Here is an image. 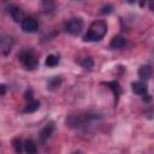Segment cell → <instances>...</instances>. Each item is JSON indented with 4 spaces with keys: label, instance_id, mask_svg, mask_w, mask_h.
<instances>
[{
    "label": "cell",
    "instance_id": "cell-14",
    "mask_svg": "<svg viewBox=\"0 0 154 154\" xmlns=\"http://www.w3.org/2000/svg\"><path fill=\"white\" fill-rule=\"evenodd\" d=\"M59 64V58L57 55H53V54H49L47 58H46V65L48 67H54Z\"/></svg>",
    "mask_w": 154,
    "mask_h": 154
},
{
    "label": "cell",
    "instance_id": "cell-9",
    "mask_svg": "<svg viewBox=\"0 0 154 154\" xmlns=\"http://www.w3.org/2000/svg\"><path fill=\"white\" fill-rule=\"evenodd\" d=\"M150 76H152V69H150V66L144 65V66H141L138 69V77L141 79H148Z\"/></svg>",
    "mask_w": 154,
    "mask_h": 154
},
{
    "label": "cell",
    "instance_id": "cell-20",
    "mask_svg": "<svg viewBox=\"0 0 154 154\" xmlns=\"http://www.w3.org/2000/svg\"><path fill=\"white\" fill-rule=\"evenodd\" d=\"M5 93H6V85L0 84V95H5Z\"/></svg>",
    "mask_w": 154,
    "mask_h": 154
},
{
    "label": "cell",
    "instance_id": "cell-7",
    "mask_svg": "<svg viewBox=\"0 0 154 154\" xmlns=\"http://www.w3.org/2000/svg\"><path fill=\"white\" fill-rule=\"evenodd\" d=\"M10 13H11V17H12V19L14 20V22H17V23H19V22H22L23 19H24V12L19 8V7H12L11 8V11H10Z\"/></svg>",
    "mask_w": 154,
    "mask_h": 154
},
{
    "label": "cell",
    "instance_id": "cell-11",
    "mask_svg": "<svg viewBox=\"0 0 154 154\" xmlns=\"http://www.w3.org/2000/svg\"><path fill=\"white\" fill-rule=\"evenodd\" d=\"M105 84H106L109 89L113 90L114 97H116V100H118V97H119V95H120V93H122V89H120V87H119V83L116 82V81H113V82H108V83H105Z\"/></svg>",
    "mask_w": 154,
    "mask_h": 154
},
{
    "label": "cell",
    "instance_id": "cell-3",
    "mask_svg": "<svg viewBox=\"0 0 154 154\" xmlns=\"http://www.w3.org/2000/svg\"><path fill=\"white\" fill-rule=\"evenodd\" d=\"M82 28H83V22L79 18H72L65 23V30L71 35L79 34L82 31Z\"/></svg>",
    "mask_w": 154,
    "mask_h": 154
},
{
    "label": "cell",
    "instance_id": "cell-19",
    "mask_svg": "<svg viewBox=\"0 0 154 154\" xmlns=\"http://www.w3.org/2000/svg\"><path fill=\"white\" fill-rule=\"evenodd\" d=\"M111 11H112V6H106V7H103V8H102V11H101V12L105 14V13H109Z\"/></svg>",
    "mask_w": 154,
    "mask_h": 154
},
{
    "label": "cell",
    "instance_id": "cell-16",
    "mask_svg": "<svg viewBox=\"0 0 154 154\" xmlns=\"http://www.w3.org/2000/svg\"><path fill=\"white\" fill-rule=\"evenodd\" d=\"M81 65H82L83 67H85V69H90V67H93L94 61H93L91 58H84V59L81 61Z\"/></svg>",
    "mask_w": 154,
    "mask_h": 154
},
{
    "label": "cell",
    "instance_id": "cell-21",
    "mask_svg": "<svg viewBox=\"0 0 154 154\" xmlns=\"http://www.w3.org/2000/svg\"><path fill=\"white\" fill-rule=\"evenodd\" d=\"M144 2H146V0H140V5H141V6H143Z\"/></svg>",
    "mask_w": 154,
    "mask_h": 154
},
{
    "label": "cell",
    "instance_id": "cell-22",
    "mask_svg": "<svg viewBox=\"0 0 154 154\" xmlns=\"http://www.w3.org/2000/svg\"><path fill=\"white\" fill-rule=\"evenodd\" d=\"M4 1H6V0H4Z\"/></svg>",
    "mask_w": 154,
    "mask_h": 154
},
{
    "label": "cell",
    "instance_id": "cell-18",
    "mask_svg": "<svg viewBox=\"0 0 154 154\" xmlns=\"http://www.w3.org/2000/svg\"><path fill=\"white\" fill-rule=\"evenodd\" d=\"M24 97H25V100H28V101L32 100V90H31V89H28L26 93H25V95H24Z\"/></svg>",
    "mask_w": 154,
    "mask_h": 154
},
{
    "label": "cell",
    "instance_id": "cell-1",
    "mask_svg": "<svg viewBox=\"0 0 154 154\" xmlns=\"http://www.w3.org/2000/svg\"><path fill=\"white\" fill-rule=\"evenodd\" d=\"M107 32V25L102 20H95L90 24L87 34L83 36L84 41H99Z\"/></svg>",
    "mask_w": 154,
    "mask_h": 154
},
{
    "label": "cell",
    "instance_id": "cell-2",
    "mask_svg": "<svg viewBox=\"0 0 154 154\" xmlns=\"http://www.w3.org/2000/svg\"><path fill=\"white\" fill-rule=\"evenodd\" d=\"M19 60L29 70H34L38 64V59L32 51H23L19 54Z\"/></svg>",
    "mask_w": 154,
    "mask_h": 154
},
{
    "label": "cell",
    "instance_id": "cell-6",
    "mask_svg": "<svg viewBox=\"0 0 154 154\" xmlns=\"http://www.w3.org/2000/svg\"><path fill=\"white\" fill-rule=\"evenodd\" d=\"M125 45H126V41H125V38H124L123 36H120V35L114 36V37L111 40V42H109V47L113 48V49H120V48H123Z\"/></svg>",
    "mask_w": 154,
    "mask_h": 154
},
{
    "label": "cell",
    "instance_id": "cell-13",
    "mask_svg": "<svg viewBox=\"0 0 154 154\" xmlns=\"http://www.w3.org/2000/svg\"><path fill=\"white\" fill-rule=\"evenodd\" d=\"M24 149H25V152L29 153V154H35V153L37 152V147H36V144H35V142H34L32 140L25 141V143H24Z\"/></svg>",
    "mask_w": 154,
    "mask_h": 154
},
{
    "label": "cell",
    "instance_id": "cell-17",
    "mask_svg": "<svg viewBox=\"0 0 154 154\" xmlns=\"http://www.w3.org/2000/svg\"><path fill=\"white\" fill-rule=\"evenodd\" d=\"M13 147H14V149H16L17 153H20L22 152V142H20L19 138H16L13 141Z\"/></svg>",
    "mask_w": 154,
    "mask_h": 154
},
{
    "label": "cell",
    "instance_id": "cell-10",
    "mask_svg": "<svg viewBox=\"0 0 154 154\" xmlns=\"http://www.w3.org/2000/svg\"><path fill=\"white\" fill-rule=\"evenodd\" d=\"M40 108V101L37 100H30L28 102V105L25 106V108L23 109L24 113H31V112H35Z\"/></svg>",
    "mask_w": 154,
    "mask_h": 154
},
{
    "label": "cell",
    "instance_id": "cell-15",
    "mask_svg": "<svg viewBox=\"0 0 154 154\" xmlns=\"http://www.w3.org/2000/svg\"><path fill=\"white\" fill-rule=\"evenodd\" d=\"M55 6V0H42V7L45 11L49 12L54 8Z\"/></svg>",
    "mask_w": 154,
    "mask_h": 154
},
{
    "label": "cell",
    "instance_id": "cell-8",
    "mask_svg": "<svg viewBox=\"0 0 154 154\" xmlns=\"http://www.w3.org/2000/svg\"><path fill=\"white\" fill-rule=\"evenodd\" d=\"M132 91L138 95H144L147 94V85L142 82H135L132 83Z\"/></svg>",
    "mask_w": 154,
    "mask_h": 154
},
{
    "label": "cell",
    "instance_id": "cell-4",
    "mask_svg": "<svg viewBox=\"0 0 154 154\" xmlns=\"http://www.w3.org/2000/svg\"><path fill=\"white\" fill-rule=\"evenodd\" d=\"M20 26L24 32H35L38 29V23L31 17H24V19L20 22Z\"/></svg>",
    "mask_w": 154,
    "mask_h": 154
},
{
    "label": "cell",
    "instance_id": "cell-5",
    "mask_svg": "<svg viewBox=\"0 0 154 154\" xmlns=\"http://www.w3.org/2000/svg\"><path fill=\"white\" fill-rule=\"evenodd\" d=\"M53 130H54V125H53V124H47V125L41 130V132H40V141H41L42 143H45V142L51 137Z\"/></svg>",
    "mask_w": 154,
    "mask_h": 154
},
{
    "label": "cell",
    "instance_id": "cell-12",
    "mask_svg": "<svg viewBox=\"0 0 154 154\" xmlns=\"http://www.w3.org/2000/svg\"><path fill=\"white\" fill-rule=\"evenodd\" d=\"M60 84H61V78H60L59 76H55V77H52V78L47 82V88L51 89V90H53V89L59 88Z\"/></svg>",
    "mask_w": 154,
    "mask_h": 154
}]
</instances>
